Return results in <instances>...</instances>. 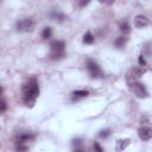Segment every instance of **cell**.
Listing matches in <instances>:
<instances>
[{"instance_id": "7", "label": "cell", "mask_w": 152, "mask_h": 152, "mask_svg": "<svg viewBox=\"0 0 152 152\" xmlns=\"http://www.w3.org/2000/svg\"><path fill=\"white\" fill-rule=\"evenodd\" d=\"M144 72H145V70L141 66H134V68L131 69V71L128 74V78L129 77H133V81H135L137 78H139L140 76H142Z\"/></svg>"}, {"instance_id": "10", "label": "cell", "mask_w": 152, "mask_h": 152, "mask_svg": "<svg viewBox=\"0 0 152 152\" xmlns=\"http://www.w3.org/2000/svg\"><path fill=\"white\" fill-rule=\"evenodd\" d=\"M32 139H33V135H31V134H28V133H26V134H20V135L18 137V141H19V144L28 142V141L32 140Z\"/></svg>"}, {"instance_id": "12", "label": "cell", "mask_w": 152, "mask_h": 152, "mask_svg": "<svg viewBox=\"0 0 152 152\" xmlns=\"http://www.w3.org/2000/svg\"><path fill=\"white\" fill-rule=\"evenodd\" d=\"M94 36L91 34V32H87L86 34H84V37H83V43H86V44H93L94 43Z\"/></svg>"}, {"instance_id": "13", "label": "cell", "mask_w": 152, "mask_h": 152, "mask_svg": "<svg viewBox=\"0 0 152 152\" xmlns=\"http://www.w3.org/2000/svg\"><path fill=\"white\" fill-rule=\"evenodd\" d=\"M119 28H120V31L124 32V33H128V32L131 31V27H129V25H128L127 21H122V23L119 25Z\"/></svg>"}, {"instance_id": "15", "label": "cell", "mask_w": 152, "mask_h": 152, "mask_svg": "<svg viewBox=\"0 0 152 152\" xmlns=\"http://www.w3.org/2000/svg\"><path fill=\"white\" fill-rule=\"evenodd\" d=\"M51 34H52L51 27H45V28L43 30V32H42V38H43V39H49V38L51 37Z\"/></svg>"}, {"instance_id": "6", "label": "cell", "mask_w": 152, "mask_h": 152, "mask_svg": "<svg viewBox=\"0 0 152 152\" xmlns=\"http://www.w3.org/2000/svg\"><path fill=\"white\" fill-rule=\"evenodd\" d=\"M138 133H139L140 139L144 141H148L152 138V129L148 126H142L141 128H139Z\"/></svg>"}, {"instance_id": "14", "label": "cell", "mask_w": 152, "mask_h": 152, "mask_svg": "<svg viewBox=\"0 0 152 152\" xmlns=\"http://www.w3.org/2000/svg\"><path fill=\"white\" fill-rule=\"evenodd\" d=\"M72 95L75 97H87L89 95V91L88 90H75L72 93Z\"/></svg>"}, {"instance_id": "19", "label": "cell", "mask_w": 152, "mask_h": 152, "mask_svg": "<svg viewBox=\"0 0 152 152\" xmlns=\"http://www.w3.org/2000/svg\"><path fill=\"white\" fill-rule=\"evenodd\" d=\"M109 132H110L109 129L101 131V132H100V134H99V137H100V138H106V137H108V135H109Z\"/></svg>"}, {"instance_id": "4", "label": "cell", "mask_w": 152, "mask_h": 152, "mask_svg": "<svg viewBox=\"0 0 152 152\" xmlns=\"http://www.w3.org/2000/svg\"><path fill=\"white\" fill-rule=\"evenodd\" d=\"M34 28V21L30 18L23 19L17 23V30L18 31H23V32H32Z\"/></svg>"}, {"instance_id": "2", "label": "cell", "mask_w": 152, "mask_h": 152, "mask_svg": "<svg viewBox=\"0 0 152 152\" xmlns=\"http://www.w3.org/2000/svg\"><path fill=\"white\" fill-rule=\"evenodd\" d=\"M129 84H131L132 91H133L134 95H137L138 97L145 99V97L148 96V93H147V90H146V88H145V86H144L142 83L137 82V81H133V82H131Z\"/></svg>"}, {"instance_id": "22", "label": "cell", "mask_w": 152, "mask_h": 152, "mask_svg": "<svg viewBox=\"0 0 152 152\" xmlns=\"http://www.w3.org/2000/svg\"><path fill=\"white\" fill-rule=\"evenodd\" d=\"M90 2V0H78V6L80 7H84L86 5H88Z\"/></svg>"}, {"instance_id": "16", "label": "cell", "mask_w": 152, "mask_h": 152, "mask_svg": "<svg viewBox=\"0 0 152 152\" xmlns=\"http://www.w3.org/2000/svg\"><path fill=\"white\" fill-rule=\"evenodd\" d=\"M127 43V38L126 37H119L116 40H115V46H118V48H122L125 44Z\"/></svg>"}, {"instance_id": "11", "label": "cell", "mask_w": 152, "mask_h": 152, "mask_svg": "<svg viewBox=\"0 0 152 152\" xmlns=\"http://www.w3.org/2000/svg\"><path fill=\"white\" fill-rule=\"evenodd\" d=\"M51 18L53 19V20H56V21H63L64 19H65V15L64 14H62L61 12H52L51 13Z\"/></svg>"}, {"instance_id": "5", "label": "cell", "mask_w": 152, "mask_h": 152, "mask_svg": "<svg viewBox=\"0 0 152 152\" xmlns=\"http://www.w3.org/2000/svg\"><path fill=\"white\" fill-rule=\"evenodd\" d=\"M148 24H150V19H148L146 15H142V14L135 15V18H134V25H135V27H138V28H144V27H146Z\"/></svg>"}, {"instance_id": "20", "label": "cell", "mask_w": 152, "mask_h": 152, "mask_svg": "<svg viewBox=\"0 0 152 152\" xmlns=\"http://www.w3.org/2000/svg\"><path fill=\"white\" fill-rule=\"evenodd\" d=\"M139 65L140 66H146V62H145V58H144V56L141 55V56H139Z\"/></svg>"}, {"instance_id": "21", "label": "cell", "mask_w": 152, "mask_h": 152, "mask_svg": "<svg viewBox=\"0 0 152 152\" xmlns=\"http://www.w3.org/2000/svg\"><path fill=\"white\" fill-rule=\"evenodd\" d=\"M141 122H142V126H148V124H150V118H148V116H144V118L141 119Z\"/></svg>"}, {"instance_id": "17", "label": "cell", "mask_w": 152, "mask_h": 152, "mask_svg": "<svg viewBox=\"0 0 152 152\" xmlns=\"http://www.w3.org/2000/svg\"><path fill=\"white\" fill-rule=\"evenodd\" d=\"M65 56V53H64V51H59V52H51V55H50V58L51 59H61V58H63Z\"/></svg>"}, {"instance_id": "18", "label": "cell", "mask_w": 152, "mask_h": 152, "mask_svg": "<svg viewBox=\"0 0 152 152\" xmlns=\"http://www.w3.org/2000/svg\"><path fill=\"white\" fill-rule=\"evenodd\" d=\"M6 109H7V103H6V101H5V100H0V113L5 112Z\"/></svg>"}, {"instance_id": "24", "label": "cell", "mask_w": 152, "mask_h": 152, "mask_svg": "<svg viewBox=\"0 0 152 152\" xmlns=\"http://www.w3.org/2000/svg\"><path fill=\"white\" fill-rule=\"evenodd\" d=\"M93 147H94V150H95V151H99V152H102V147H101V146H100V145H99L97 142H95Z\"/></svg>"}, {"instance_id": "3", "label": "cell", "mask_w": 152, "mask_h": 152, "mask_svg": "<svg viewBox=\"0 0 152 152\" xmlns=\"http://www.w3.org/2000/svg\"><path fill=\"white\" fill-rule=\"evenodd\" d=\"M87 70H88L89 75H90L93 78H99V77L102 76V71H101L99 64L95 63V62L91 61V59H88V61H87Z\"/></svg>"}, {"instance_id": "9", "label": "cell", "mask_w": 152, "mask_h": 152, "mask_svg": "<svg viewBox=\"0 0 152 152\" xmlns=\"http://www.w3.org/2000/svg\"><path fill=\"white\" fill-rule=\"evenodd\" d=\"M116 150L118 151H122V150H125L128 145H129V139H121V140H118V142H116Z\"/></svg>"}, {"instance_id": "25", "label": "cell", "mask_w": 152, "mask_h": 152, "mask_svg": "<svg viewBox=\"0 0 152 152\" xmlns=\"http://www.w3.org/2000/svg\"><path fill=\"white\" fill-rule=\"evenodd\" d=\"M1 94H2V88L0 87V95H1Z\"/></svg>"}, {"instance_id": "26", "label": "cell", "mask_w": 152, "mask_h": 152, "mask_svg": "<svg viewBox=\"0 0 152 152\" xmlns=\"http://www.w3.org/2000/svg\"><path fill=\"white\" fill-rule=\"evenodd\" d=\"M100 2H106V0H99Z\"/></svg>"}, {"instance_id": "1", "label": "cell", "mask_w": 152, "mask_h": 152, "mask_svg": "<svg viewBox=\"0 0 152 152\" xmlns=\"http://www.w3.org/2000/svg\"><path fill=\"white\" fill-rule=\"evenodd\" d=\"M23 99L26 106L32 107L36 103V99L39 95V87L36 78L28 80V82L23 87Z\"/></svg>"}, {"instance_id": "23", "label": "cell", "mask_w": 152, "mask_h": 152, "mask_svg": "<svg viewBox=\"0 0 152 152\" xmlns=\"http://www.w3.org/2000/svg\"><path fill=\"white\" fill-rule=\"evenodd\" d=\"M15 150H17V151H27L28 147H27V146H23V145H18V146L15 147Z\"/></svg>"}, {"instance_id": "8", "label": "cell", "mask_w": 152, "mask_h": 152, "mask_svg": "<svg viewBox=\"0 0 152 152\" xmlns=\"http://www.w3.org/2000/svg\"><path fill=\"white\" fill-rule=\"evenodd\" d=\"M50 48L53 52H59V51H64V48H65V44L64 42L62 40H53L51 44H50Z\"/></svg>"}]
</instances>
